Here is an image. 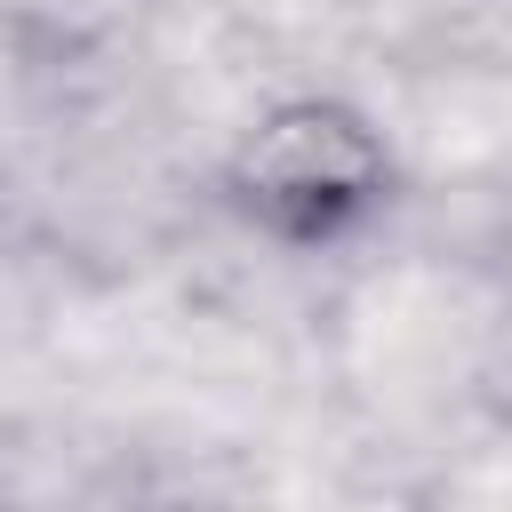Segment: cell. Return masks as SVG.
I'll list each match as a JSON object with an SVG mask.
<instances>
[{
    "label": "cell",
    "mask_w": 512,
    "mask_h": 512,
    "mask_svg": "<svg viewBox=\"0 0 512 512\" xmlns=\"http://www.w3.org/2000/svg\"><path fill=\"white\" fill-rule=\"evenodd\" d=\"M392 192H400V160L384 128L336 88H296L264 104L216 168L224 216L280 256H336L368 240Z\"/></svg>",
    "instance_id": "cell-1"
}]
</instances>
